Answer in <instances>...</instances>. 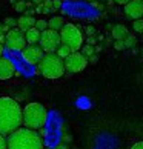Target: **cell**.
Segmentation results:
<instances>
[{
    "mask_svg": "<svg viewBox=\"0 0 143 149\" xmlns=\"http://www.w3.org/2000/svg\"><path fill=\"white\" fill-rule=\"evenodd\" d=\"M23 126V109L13 97H0V134L9 135Z\"/></svg>",
    "mask_w": 143,
    "mask_h": 149,
    "instance_id": "obj_1",
    "label": "cell"
},
{
    "mask_svg": "<svg viewBox=\"0 0 143 149\" xmlns=\"http://www.w3.org/2000/svg\"><path fill=\"white\" fill-rule=\"evenodd\" d=\"M8 149H45L43 139L37 134V131L26 128H19L13 134L6 137Z\"/></svg>",
    "mask_w": 143,
    "mask_h": 149,
    "instance_id": "obj_2",
    "label": "cell"
},
{
    "mask_svg": "<svg viewBox=\"0 0 143 149\" xmlns=\"http://www.w3.org/2000/svg\"><path fill=\"white\" fill-rule=\"evenodd\" d=\"M48 121V111L42 103L31 102L23 109V128L31 131H38L45 128Z\"/></svg>",
    "mask_w": 143,
    "mask_h": 149,
    "instance_id": "obj_3",
    "label": "cell"
},
{
    "mask_svg": "<svg viewBox=\"0 0 143 149\" xmlns=\"http://www.w3.org/2000/svg\"><path fill=\"white\" fill-rule=\"evenodd\" d=\"M37 69L40 71V74L48 80H56L63 77L65 74V65L63 60L57 57L56 54H45L42 58V62L37 65Z\"/></svg>",
    "mask_w": 143,
    "mask_h": 149,
    "instance_id": "obj_4",
    "label": "cell"
},
{
    "mask_svg": "<svg viewBox=\"0 0 143 149\" xmlns=\"http://www.w3.org/2000/svg\"><path fill=\"white\" fill-rule=\"evenodd\" d=\"M59 34L62 45L68 46L73 52H79L83 46V34H82L79 26L74 23H65Z\"/></svg>",
    "mask_w": 143,
    "mask_h": 149,
    "instance_id": "obj_5",
    "label": "cell"
},
{
    "mask_svg": "<svg viewBox=\"0 0 143 149\" xmlns=\"http://www.w3.org/2000/svg\"><path fill=\"white\" fill-rule=\"evenodd\" d=\"M62 45V40H60V34L57 31L52 29H46L40 32V40H38V46L43 49L45 54H52L57 51V48Z\"/></svg>",
    "mask_w": 143,
    "mask_h": 149,
    "instance_id": "obj_6",
    "label": "cell"
},
{
    "mask_svg": "<svg viewBox=\"0 0 143 149\" xmlns=\"http://www.w3.org/2000/svg\"><path fill=\"white\" fill-rule=\"evenodd\" d=\"M5 36H6V42H5V45H6L8 49H11V51H20V52L25 49V46H26L25 34L19 28L9 29Z\"/></svg>",
    "mask_w": 143,
    "mask_h": 149,
    "instance_id": "obj_7",
    "label": "cell"
},
{
    "mask_svg": "<svg viewBox=\"0 0 143 149\" xmlns=\"http://www.w3.org/2000/svg\"><path fill=\"white\" fill-rule=\"evenodd\" d=\"M63 65H65V71L75 74V72L83 71L88 66V58L85 56H82L80 52H71L69 56L63 60Z\"/></svg>",
    "mask_w": 143,
    "mask_h": 149,
    "instance_id": "obj_8",
    "label": "cell"
},
{
    "mask_svg": "<svg viewBox=\"0 0 143 149\" xmlns=\"http://www.w3.org/2000/svg\"><path fill=\"white\" fill-rule=\"evenodd\" d=\"M43 56H45V52L38 45H26L25 49L22 51V57L29 65H38L42 62Z\"/></svg>",
    "mask_w": 143,
    "mask_h": 149,
    "instance_id": "obj_9",
    "label": "cell"
},
{
    "mask_svg": "<svg viewBox=\"0 0 143 149\" xmlns=\"http://www.w3.org/2000/svg\"><path fill=\"white\" fill-rule=\"evenodd\" d=\"M125 15L131 20H139L143 17V0H131L123 6Z\"/></svg>",
    "mask_w": 143,
    "mask_h": 149,
    "instance_id": "obj_10",
    "label": "cell"
},
{
    "mask_svg": "<svg viewBox=\"0 0 143 149\" xmlns=\"http://www.w3.org/2000/svg\"><path fill=\"white\" fill-rule=\"evenodd\" d=\"M15 74V65L9 58L0 57V80H9Z\"/></svg>",
    "mask_w": 143,
    "mask_h": 149,
    "instance_id": "obj_11",
    "label": "cell"
},
{
    "mask_svg": "<svg viewBox=\"0 0 143 149\" xmlns=\"http://www.w3.org/2000/svg\"><path fill=\"white\" fill-rule=\"evenodd\" d=\"M34 25H36V19L31 17V15H20L17 19V28L23 32V34L28 29L34 28Z\"/></svg>",
    "mask_w": 143,
    "mask_h": 149,
    "instance_id": "obj_12",
    "label": "cell"
},
{
    "mask_svg": "<svg viewBox=\"0 0 143 149\" xmlns=\"http://www.w3.org/2000/svg\"><path fill=\"white\" fill-rule=\"evenodd\" d=\"M128 34H129V31H128V28H126L125 25L119 23V25L112 26L111 36H112V38H114V42H115V40H125V38L128 37Z\"/></svg>",
    "mask_w": 143,
    "mask_h": 149,
    "instance_id": "obj_13",
    "label": "cell"
},
{
    "mask_svg": "<svg viewBox=\"0 0 143 149\" xmlns=\"http://www.w3.org/2000/svg\"><path fill=\"white\" fill-rule=\"evenodd\" d=\"M25 40L26 45H38V40H40V32L36 28H31L25 32Z\"/></svg>",
    "mask_w": 143,
    "mask_h": 149,
    "instance_id": "obj_14",
    "label": "cell"
},
{
    "mask_svg": "<svg viewBox=\"0 0 143 149\" xmlns=\"http://www.w3.org/2000/svg\"><path fill=\"white\" fill-rule=\"evenodd\" d=\"M65 22H63V17L62 15H52L48 22V29H52V31H57L60 32V29L63 28Z\"/></svg>",
    "mask_w": 143,
    "mask_h": 149,
    "instance_id": "obj_15",
    "label": "cell"
},
{
    "mask_svg": "<svg viewBox=\"0 0 143 149\" xmlns=\"http://www.w3.org/2000/svg\"><path fill=\"white\" fill-rule=\"evenodd\" d=\"M71 52H73V51H71V49H69L68 46H65V45H60V46L57 48V51L54 52V54H56L57 57H60L62 60H65V58H66V57L69 56V54H71Z\"/></svg>",
    "mask_w": 143,
    "mask_h": 149,
    "instance_id": "obj_16",
    "label": "cell"
},
{
    "mask_svg": "<svg viewBox=\"0 0 143 149\" xmlns=\"http://www.w3.org/2000/svg\"><path fill=\"white\" fill-rule=\"evenodd\" d=\"M80 54L82 56H85L86 58H89L91 56H94V46H89V45H83L82 46V49H80Z\"/></svg>",
    "mask_w": 143,
    "mask_h": 149,
    "instance_id": "obj_17",
    "label": "cell"
},
{
    "mask_svg": "<svg viewBox=\"0 0 143 149\" xmlns=\"http://www.w3.org/2000/svg\"><path fill=\"white\" fill-rule=\"evenodd\" d=\"M34 28H36L38 32H43V31H46V29H48V22H46L45 19L36 20V25H34Z\"/></svg>",
    "mask_w": 143,
    "mask_h": 149,
    "instance_id": "obj_18",
    "label": "cell"
},
{
    "mask_svg": "<svg viewBox=\"0 0 143 149\" xmlns=\"http://www.w3.org/2000/svg\"><path fill=\"white\" fill-rule=\"evenodd\" d=\"M123 42H125V48H134L135 43H137V38H135L134 34H131V32H129L128 37H126Z\"/></svg>",
    "mask_w": 143,
    "mask_h": 149,
    "instance_id": "obj_19",
    "label": "cell"
},
{
    "mask_svg": "<svg viewBox=\"0 0 143 149\" xmlns=\"http://www.w3.org/2000/svg\"><path fill=\"white\" fill-rule=\"evenodd\" d=\"M133 29L137 34H143V19H139V20H134L133 22Z\"/></svg>",
    "mask_w": 143,
    "mask_h": 149,
    "instance_id": "obj_20",
    "label": "cell"
},
{
    "mask_svg": "<svg viewBox=\"0 0 143 149\" xmlns=\"http://www.w3.org/2000/svg\"><path fill=\"white\" fill-rule=\"evenodd\" d=\"M3 25H6L9 29L17 28V19H14V17H6V19L3 20Z\"/></svg>",
    "mask_w": 143,
    "mask_h": 149,
    "instance_id": "obj_21",
    "label": "cell"
},
{
    "mask_svg": "<svg viewBox=\"0 0 143 149\" xmlns=\"http://www.w3.org/2000/svg\"><path fill=\"white\" fill-rule=\"evenodd\" d=\"M14 9L17 11V13H22V14H23L25 9H26V2H25V0H20V2H17V3L14 5Z\"/></svg>",
    "mask_w": 143,
    "mask_h": 149,
    "instance_id": "obj_22",
    "label": "cell"
},
{
    "mask_svg": "<svg viewBox=\"0 0 143 149\" xmlns=\"http://www.w3.org/2000/svg\"><path fill=\"white\" fill-rule=\"evenodd\" d=\"M114 49L115 51H123V49H126L125 48V42L123 40H115L114 42Z\"/></svg>",
    "mask_w": 143,
    "mask_h": 149,
    "instance_id": "obj_23",
    "label": "cell"
},
{
    "mask_svg": "<svg viewBox=\"0 0 143 149\" xmlns=\"http://www.w3.org/2000/svg\"><path fill=\"white\" fill-rule=\"evenodd\" d=\"M60 8H62V0H52V9H51V13H56V11H59Z\"/></svg>",
    "mask_w": 143,
    "mask_h": 149,
    "instance_id": "obj_24",
    "label": "cell"
},
{
    "mask_svg": "<svg viewBox=\"0 0 143 149\" xmlns=\"http://www.w3.org/2000/svg\"><path fill=\"white\" fill-rule=\"evenodd\" d=\"M96 34H97V31L94 26H86V36L88 37H94Z\"/></svg>",
    "mask_w": 143,
    "mask_h": 149,
    "instance_id": "obj_25",
    "label": "cell"
},
{
    "mask_svg": "<svg viewBox=\"0 0 143 149\" xmlns=\"http://www.w3.org/2000/svg\"><path fill=\"white\" fill-rule=\"evenodd\" d=\"M0 149H8V145H6V137L0 134Z\"/></svg>",
    "mask_w": 143,
    "mask_h": 149,
    "instance_id": "obj_26",
    "label": "cell"
},
{
    "mask_svg": "<svg viewBox=\"0 0 143 149\" xmlns=\"http://www.w3.org/2000/svg\"><path fill=\"white\" fill-rule=\"evenodd\" d=\"M97 43V37L94 36V37H88L86 38V45H89V46H92V45H96Z\"/></svg>",
    "mask_w": 143,
    "mask_h": 149,
    "instance_id": "obj_27",
    "label": "cell"
},
{
    "mask_svg": "<svg viewBox=\"0 0 143 149\" xmlns=\"http://www.w3.org/2000/svg\"><path fill=\"white\" fill-rule=\"evenodd\" d=\"M71 140H73V137H71L69 134H63L62 135V143H65V145H68Z\"/></svg>",
    "mask_w": 143,
    "mask_h": 149,
    "instance_id": "obj_28",
    "label": "cell"
},
{
    "mask_svg": "<svg viewBox=\"0 0 143 149\" xmlns=\"http://www.w3.org/2000/svg\"><path fill=\"white\" fill-rule=\"evenodd\" d=\"M98 62V56H97V54H94V56H91L89 58H88V65H94V63H97Z\"/></svg>",
    "mask_w": 143,
    "mask_h": 149,
    "instance_id": "obj_29",
    "label": "cell"
},
{
    "mask_svg": "<svg viewBox=\"0 0 143 149\" xmlns=\"http://www.w3.org/2000/svg\"><path fill=\"white\" fill-rule=\"evenodd\" d=\"M91 5H92V6H94V8H97L98 11H102L103 8H105V6H103V5H102L100 2H91Z\"/></svg>",
    "mask_w": 143,
    "mask_h": 149,
    "instance_id": "obj_30",
    "label": "cell"
},
{
    "mask_svg": "<svg viewBox=\"0 0 143 149\" xmlns=\"http://www.w3.org/2000/svg\"><path fill=\"white\" fill-rule=\"evenodd\" d=\"M54 149H69V146H68V145H65V143H62V141H60L59 145H57L56 148H54Z\"/></svg>",
    "mask_w": 143,
    "mask_h": 149,
    "instance_id": "obj_31",
    "label": "cell"
},
{
    "mask_svg": "<svg viewBox=\"0 0 143 149\" xmlns=\"http://www.w3.org/2000/svg\"><path fill=\"white\" fill-rule=\"evenodd\" d=\"M131 149H143V141H137L135 145H133Z\"/></svg>",
    "mask_w": 143,
    "mask_h": 149,
    "instance_id": "obj_32",
    "label": "cell"
},
{
    "mask_svg": "<svg viewBox=\"0 0 143 149\" xmlns=\"http://www.w3.org/2000/svg\"><path fill=\"white\" fill-rule=\"evenodd\" d=\"M131 0H114V3H119V5H122V6H125L126 3H129Z\"/></svg>",
    "mask_w": 143,
    "mask_h": 149,
    "instance_id": "obj_33",
    "label": "cell"
},
{
    "mask_svg": "<svg viewBox=\"0 0 143 149\" xmlns=\"http://www.w3.org/2000/svg\"><path fill=\"white\" fill-rule=\"evenodd\" d=\"M34 8H36V5L32 2H26V9H34Z\"/></svg>",
    "mask_w": 143,
    "mask_h": 149,
    "instance_id": "obj_34",
    "label": "cell"
},
{
    "mask_svg": "<svg viewBox=\"0 0 143 149\" xmlns=\"http://www.w3.org/2000/svg\"><path fill=\"white\" fill-rule=\"evenodd\" d=\"M32 3H34L36 6H38V5H42V3H43V0H32Z\"/></svg>",
    "mask_w": 143,
    "mask_h": 149,
    "instance_id": "obj_35",
    "label": "cell"
},
{
    "mask_svg": "<svg viewBox=\"0 0 143 149\" xmlns=\"http://www.w3.org/2000/svg\"><path fill=\"white\" fill-rule=\"evenodd\" d=\"M106 5H108V6H112V5H114V0H106Z\"/></svg>",
    "mask_w": 143,
    "mask_h": 149,
    "instance_id": "obj_36",
    "label": "cell"
},
{
    "mask_svg": "<svg viewBox=\"0 0 143 149\" xmlns=\"http://www.w3.org/2000/svg\"><path fill=\"white\" fill-rule=\"evenodd\" d=\"M5 52V49H3V45H0V57H2V54Z\"/></svg>",
    "mask_w": 143,
    "mask_h": 149,
    "instance_id": "obj_37",
    "label": "cell"
},
{
    "mask_svg": "<svg viewBox=\"0 0 143 149\" xmlns=\"http://www.w3.org/2000/svg\"><path fill=\"white\" fill-rule=\"evenodd\" d=\"M0 36H3V31H2V23H0Z\"/></svg>",
    "mask_w": 143,
    "mask_h": 149,
    "instance_id": "obj_38",
    "label": "cell"
},
{
    "mask_svg": "<svg viewBox=\"0 0 143 149\" xmlns=\"http://www.w3.org/2000/svg\"><path fill=\"white\" fill-rule=\"evenodd\" d=\"M9 2L13 3V5H15V3H17V0H9Z\"/></svg>",
    "mask_w": 143,
    "mask_h": 149,
    "instance_id": "obj_39",
    "label": "cell"
},
{
    "mask_svg": "<svg viewBox=\"0 0 143 149\" xmlns=\"http://www.w3.org/2000/svg\"><path fill=\"white\" fill-rule=\"evenodd\" d=\"M25 2H32V0H25Z\"/></svg>",
    "mask_w": 143,
    "mask_h": 149,
    "instance_id": "obj_40",
    "label": "cell"
},
{
    "mask_svg": "<svg viewBox=\"0 0 143 149\" xmlns=\"http://www.w3.org/2000/svg\"><path fill=\"white\" fill-rule=\"evenodd\" d=\"M45 149H54V148H45Z\"/></svg>",
    "mask_w": 143,
    "mask_h": 149,
    "instance_id": "obj_41",
    "label": "cell"
}]
</instances>
